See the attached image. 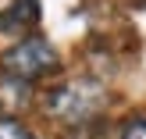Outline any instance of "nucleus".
<instances>
[{"label":"nucleus","instance_id":"1","mask_svg":"<svg viewBox=\"0 0 146 139\" xmlns=\"http://www.w3.org/2000/svg\"><path fill=\"white\" fill-rule=\"evenodd\" d=\"M43 104H46V114H54L61 121H71V125H82V121H89L100 111L104 89L96 82H86V78H71V82L54 86Z\"/></svg>","mask_w":146,"mask_h":139},{"label":"nucleus","instance_id":"2","mask_svg":"<svg viewBox=\"0 0 146 139\" xmlns=\"http://www.w3.org/2000/svg\"><path fill=\"white\" fill-rule=\"evenodd\" d=\"M57 64H61V61H57V50L50 47L46 39H39V36H29V39L14 43V47L4 50V57H0L4 75L21 78V82H29V86H32L36 78L50 75Z\"/></svg>","mask_w":146,"mask_h":139},{"label":"nucleus","instance_id":"3","mask_svg":"<svg viewBox=\"0 0 146 139\" xmlns=\"http://www.w3.org/2000/svg\"><path fill=\"white\" fill-rule=\"evenodd\" d=\"M29 100H32V86H29V82L11 78V75H0V111H4V118L25 111Z\"/></svg>","mask_w":146,"mask_h":139},{"label":"nucleus","instance_id":"4","mask_svg":"<svg viewBox=\"0 0 146 139\" xmlns=\"http://www.w3.org/2000/svg\"><path fill=\"white\" fill-rule=\"evenodd\" d=\"M0 139H36L18 118H0Z\"/></svg>","mask_w":146,"mask_h":139},{"label":"nucleus","instance_id":"5","mask_svg":"<svg viewBox=\"0 0 146 139\" xmlns=\"http://www.w3.org/2000/svg\"><path fill=\"white\" fill-rule=\"evenodd\" d=\"M121 139H146V121H128Z\"/></svg>","mask_w":146,"mask_h":139}]
</instances>
